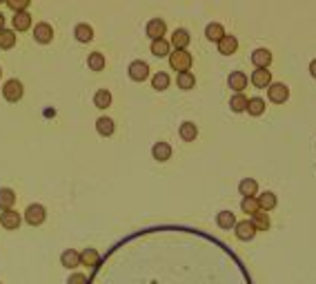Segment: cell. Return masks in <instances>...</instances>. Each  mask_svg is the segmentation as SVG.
Returning a JSON list of instances; mask_svg holds the SVG:
<instances>
[{"instance_id":"obj_26","label":"cell","mask_w":316,"mask_h":284,"mask_svg":"<svg viewBox=\"0 0 316 284\" xmlns=\"http://www.w3.org/2000/svg\"><path fill=\"white\" fill-rule=\"evenodd\" d=\"M176 85L180 87V89L190 91V89H194V85H196V78H194L192 71H180L176 76Z\"/></svg>"},{"instance_id":"obj_6","label":"cell","mask_w":316,"mask_h":284,"mask_svg":"<svg viewBox=\"0 0 316 284\" xmlns=\"http://www.w3.org/2000/svg\"><path fill=\"white\" fill-rule=\"evenodd\" d=\"M0 227L7 229V231H16L20 227V213L16 209H7V211L0 213Z\"/></svg>"},{"instance_id":"obj_10","label":"cell","mask_w":316,"mask_h":284,"mask_svg":"<svg viewBox=\"0 0 316 284\" xmlns=\"http://www.w3.org/2000/svg\"><path fill=\"white\" fill-rule=\"evenodd\" d=\"M250 83L254 87H258V89H265V87L272 85V71H267V69H254Z\"/></svg>"},{"instance_id":"obj_8","label":"cell","mask_w":316,"mask_h":284,"mask_svg":"<svg viewBox=\"0 0 316 284\" xmlns=\"http://www.w3.org/2000/svg\"><path fill=\"white\" fill-rule=\"evenodd\" d=\"M147 36H150L152 40H160L165 36V31H167V25H165V20H160V18H152L150 23H147Z\"/></svg>"},{"instance_id":"obj_11","label":"cell","mask_w":316,"mask_h":284,"mask_svg":"<svg viewBox=\"0 0 316 284\" xmlns=\"http://www.w3.org/2000/svg\"><path fill=\"white\" fill-rule=\"evenodd\" d=\"M252 63L256 69H267L272 65V51L270 49H256L252 53Z\"/></svg>"},{"instance_id":"obj_22","label":"cell","mask_w":316,"mask_h":284,"mask_svg":"<svg viewBox=\"0 0 316 284\" xmlns=\"http://www.w3.org/2000/svg\"><path fill=\"white\" fill-rule=\"evenodd\" d=\"M190 33L185 29H176L172 33V47L174 49H187V45H190Z\"/></svg>"},{"instance_id":"obj_41","label":"cell","mask_w":316,"mask_h":284,"mask_svg":"<svg viewBox=\"0 0 316 284\" xmlns=\"http://www.w3.org/2000/svg\"><path fill=\"white\" fill-rule=\"evenodd\" d=\"M0 76H3V69H0Z\"/></svg>"},{"instance_id":"obj_13","label":"cell","mask_w":316,"mask_h":284,"mask_svg":"<svg viewBox=\"0 0 316 284\" xmlns=\"http://www.w3.org/2000/svg\"><path fill=\"white\" fill-rule=\"evenodd\" d=\"M13 31H27L31 27V13L29 11H16L11 18Z\"/></svg>"},{"instance_id":"obj_25","label":"cell","mask_w":316,"mask_h":284,"mask_svg":"<svg viewBox=\"0 0 316 284\" xmlns=\"http://www.w3.org/2000/svg\"><path fill=\"white\" fill-rule=\"evenodd\" d=\"M216 225L220 227V229H234L236 227V215H234L232 211H220L218 215H216Z\"/></svg>"},{"instance_id":"obj_39","label":"cell","mask_w":316,"mask_h":284,"mask_svg":"<svg viewBox=\"0 0 316 284\" xmlns=\"http://www.w3.org/2000/svg\"><path fill=\"white\" fill-rule=\"evenodd\" d=\"M310 73H312V78H316V60L310 63Z\"/></svg>"},{"instance_id":"obj_4","label":"cell","mask_w":316,"mask_h":284,"mask_svg":"<svg viewBox=\"0 0 316 284\" xmlns=\"http://www.w3.org/2000/svg\"><path fill=\"white\" fill-rule=\"evenodd\" d=\"M267 96H270L272 103L283 105L285 100L290 98V89H287V85H283V83H272L267 87Z\"/></svg>"},{"instance_id":"obj_12","label":"cell","mask_w":316,"mask_h":284,"mask_svg":"<svg viewBox=\"0 0 316 284\" xmlns=\"http://www.w3.org/2000/svg\"><path fill=\"white\" fill-rule=\"evenodd\" d=\"M227 85L236 93H243V89H247V76L243 71H232L230 78H227Z\"/></svg>"},{"instance_id":"obj_28","label":"cell","mask_w":316,"mask_h":284,"mask_svg":"<svg viewBox=\"0 0 316 284\" xmlns=\"http://www.w3.org/2000/svg\"><path fill=\"white\" fill-rule=\"evenodd\" d=\"M247 100H250V98H245L243 93H234V96L230 98V109H232L234 113H243V111H247Z\"/></svg>"},{"instance_id":"obj_37","label":"cell","mask_w":316,"mask_h":284,"mask_svg":"<svg viewBox=\"0 0 316 284\" xmlns=\"http://www.w3.org/2000/svg\"><path fill=\"white\" fill-rule=\"evenodd\" d=\"M7 5H9V9H13V13L16 11H27V7H29L31 0H5Z\"/></svg>"},{"instance_id":"obj_3","label":"cell","mask_w":316,"mask_h":284,"mask_svg":"<svg viewBox=\"0 0 316 284\" xmlns=\"http://www.w3.org/2000/svg\"><path fill=\"white\" fill-rule=\"evenodd\" d=\"M23 93H25V89H23V83H20V80H7L3 87V96H5V100H9V103H18V100L23 98Z\"/></svg>"},{"instance_id":"obj_15","label":"cell","mask_w":316,"mask_h":284,"mask_svg":"<svg viewBox=\"0 0 316 284\" xmlns=\"http://www.w3.org/2000/svg\"><path fill=\"white\" fill-rule=\"evenodd\" d=\"M236 49H238L236 36H230V33H225L223 40L218 43V51L223 53V56H232V53H236Z\"/></svg>"},{"instance_id":"obj_30","label":"cell","mask_w":316,"mask_h":284,"mask_svg":"<svg viewBox=\"0 0 316 284\" xmlns=\"http://www.w3.org/2000/svg\"><path fill=\"white\" fill-rule=\"evenodd\" d=\"M247 113H250V116H263L265 113V100L263 98H250L247 100Z\"/></svg>"},{"instance_id":"obj_2","label":"cell","mask_w":316,"mask_h":284,"mask_svg":"<svg viewBox=\"0 0 316 284\" xmlns=\"http://www.w3.org/2000/svg\"><path fill=\"white\" fill-rule=\"evenodd\" d=\"M45 220H47V211H45L43 205H29V207H27L25 222L29 227H38V225H43Z\"/></svg>"},{"instance_id":"obj_14","label":"cell","mask_w":316,"mask_h":284,"mask_svg":"<svg viewBox=\"0 0 316 284\" xmlns=\"http://www.w3.org/2000/svg\"><path fill=\"white\" fill-rule=\"evenodd\" d=\"M238 191L243 198H256V191H258V182L254 178H243L238 182Z\"/></svg>"},{"instance_id":"obj_29","label":"cell","mask_w":316,"mask_h":284,"mask_svg":"<svg viewBox=\"0 0 316 284\" xmlns=\"http://www.w3.org/2000/svg\"><path fill=\"white\" fill-rule=\"evenodd\" d=\"M152 53L156 58H165V56H170V43H167L165 38H160V40H152Z\"/></svg>"},{"instance_id":"obj_38","label":"cell","mask_w":316,"mask_h":284,"mask_svg":"<svg viewBox=\"0 0 316 284\" xmlns=\"http://www.w3.org/2000/svg\"><path fill=\"white\" fill-rule=\"evenodd\" d=\"M67 284H89V280H87L85 273H71L69 280H67Z\"/></svg>"},{"instance_id":"obj_27","label":"cell","mask_w":316,"mask_h":284,"mask_svg":"<svg viewBox=\"0 0 316 284\" xmlns=\"http://www.w3.org/2000/svg\"><path fill=\"white\" fill-rule=\"evenodd\" d=\"M252 225L256 231H267L270 229V215H267V211H258L252 215Z\"/></svg>"},{"instance_id":"obj_19","label":"cell","mask_w":316,"mask_h":284,"mask_svg":"<svg viewBox=\"0 0 316 284\" xmlns=\"http://www.w3.org/2000/svg\"><path fill=\"white\" fill-rule=\"evenodd\" d=\"M73 36H76L78 43H91V40H94V29H91V25H87V23L76 25V29H73Z\"/></svg>"},{"instance_id":"obj_40","label":"cell","mask_w":316,"mask_h":284,"mask_svg":"<svg viewBox=\"0 0 316 284\" xmlns=\"http://www.w3.org/2000/svg\"><path fill=\"white\" fill-rule=\"evenodd\" d=\"M3 29H5V16L0 13V31H3Z\"/></svg>"},{"instance_id":"obj_5","label":"cell","mask_w":316,"mask_h":284,"mask_svg":"<svg viewBox=\"0 0 316 284\" xmlns=\"http://www.w3.org/2000/svg\"><path fill=\"white\" fill-rule=\"evenodd\" d=\"M127 71H129V78L134 83H143V80L150 78V65L143 63V60H134Z\"/></svg>"},{"instance_id":"obj_34","label":"cell","mask_w":316,"mask_h":284,"mask_svg":"<svg viewBox=\"0 0 316 284\" xmlns=\"http://www.w3.org/2000/svg\"><path fill=\"white\" fill-rule=\"evenodd\" d=\"M13 45H16V31H11V29L0 31V49H11Z\"/></svg>"},{"instance_id":"obj_9","label":"cell","mask_w":316,"mask_h":284,"mask_svg":"<svg viewBox=\"0 0 316 284\" xmlns=\"http://www.w3.org/2000/svg\"><path fill=\"white\" fill-rule=\"evenodd\" d=\"M33 38H36V43H40V45L51 43V38H53L51 25L49 23H38L36 27H33Z\"/></svg>"},{"instance_id":"obj_36","label":"cell","mask_w":316,"mask_h":284,"mask_svg":"<svg viewBox=\"0 0 316 284\" xmlns=\"http://www.w3.org/2000/svg\"><path fill=\"white\" fill-rule=\"evenodd\" d=\"M240 209H243L245 213H250V215H254V213H258V211H261V207H258V200H256V198H243V202H240Z\"/></svg>"},{"instance_id":"obj_43","label":"cell","mask_w":316,"mask_h":284,"mask_svg":"<svg viewBox=\"0 0 316 284\" xmlns=\"http://www.w3.org/2000/svg\"><path fill=\"white\" fill-rule=\"evenodd\" d=\"M0 284H3V282H0Z\"/></svg>"},{"instance_id":"obj_20","label":"cell","mask_w":316,"mask_h":284,"mask_svg":"<svg viewBox=\"0 0 316 284\" xmlns=\"http://www.w3.org/2000/svg\"><path fill=\"white\" fill-rule=\"evenodd\" d=\"M178 136H180V140H185V142H194V140H196V136H198V127L187 120V123L180 125Z\"/></svg>"},{"instance_id":"obj_1","label":"cell","mask_w":316,"mask_h":284,"mask_svg":"<svg viewBox=\"0 0 316 284\" xmlns=\"http://www.w3.org/2000/svg\"><path fill=\"white\" fill-rule=\"evenodd\" d=\"M192 53L187 51V49H174L170 53V67L172 69H176L178 73L180 71H190L192 69Z\"/></svg>"},{"instance_id":"obj_31","label":"cell","mask_w":316,"mask_h":284,"mask_svg":"<svg viewBox=\"0 0 316 284\" xmlns=\"http://www.w3.org/2000/svg\"><path fill=\"white\" fill-rule=\"evenodd\" d=\"M87 65H89L91 71H103L105 69V53H100V51L89 53V58H87Z\"/></svg>"},{"instance_id":"obj_42","label":"cell","mask_w":316,"mask_h":284,"mask_svg":"<svg viewBox=\"0 0 316 284\" xmlns=\"http://www.w3.org/2000/svg\"><path fill=\"white\" fill-rule=\"evenodd\" d=\"M0 3H5V0H0Z\"/></svg>"},{"instance_id":"obj_18","label":"cell","mask_w":316,"mask_h":284,"mask_svg":"<svg viewBox=\"0 0 316 284\" xmlns=\"http://www.w3.org/2000/svg\"><path fill=\"white\" fill-rule=\"evenodd\" d=\"M256 200H258V207H261V211H272V209H276V205H278V198H276V193H272V191H265V193H261Z\"/></svg>"},{"instance_id":"obj_16","label":"cell","mask_w":316,"mask_h":284,"mask_svg":"<svg viewBox=\"0 0 316 284\" xmlns=\"http://www.w3.org/2000/svg\"><path fill=\"white\" fill-rule=\"evenodd\" d=\"M60 265H63L65 269L80 267V253L76 251V249H67V251H63V255H60Z\"/></svg>"},{"instance_id":"obj_17","label":"cell","mask_w":316,"mask_h":284,"mask_svg":"<svg viewBox=\"0 0 316 284\" xmlns=\"http://www.w3.org/2000/svg\"><path fill=\"white\" fill-rule=\"evenodd\" d=\"M152 155H154V160H158V162H167L172 158V147L167 145V142H156V145L152 147Z\"/></svg>"},{"instance_id":"obj_24","label":"cell","mask_w":316,"mask_h":284,"mask_svg":"<svg viewBox=\"0 0 316 284\" xmlns=\"http://www.w3.org/2000/svg\"><path fill=\"white\" fill-rule=\"evenodd\" d=\"M16 205V191H11V189H0V209L7 211V209H13Z\"/></svg>"},{"instance_id":"obj_35","label":"cell","mask_w":316,"mask_h":284,"mask_svg":"<svg viewBox=\"0 0 316 284\" xmlns=\"http://www.w3.org/2000/svg\"><path fill=\"white\" fill-rule=\"evenodd\" d=\"M152 85H154V89H156V91H165L167 87H170V76H167L165 71H158V73H154V78H152Z\"/></svg>"},{"instance_id":"obj_32","label":"cell","mask_w":316,"mask_h":284,"mask_svg":"<svg viewBox=\"0 0 316 284\" xmlns=\"http://www.w3.org/2000/svg\"><path fill=\"white\" fill-rule=\"evenodd\" d=\"M94 105H96L98 109H107V107L111 105V93L107 89H98L94 93Z\"/></svg>"},{"instance_id":"obj_33","label":"cell","mask_w":316,"mask_h":284,"mask_svg":"<svg viewBox=\"0 0 316 284\" xmlns=\"http://www.w3.org/2000/svg\"><path fill=\"white\" fill-rule=\"evenodd\" d=\"M114 129H116V127H114L111 118H98L96 120V131L100 133V136H111Z\"/></svg>"},{"instance_id":"obj_7","label":"cell","mask_w":316,"mask_h":284,"mask_svg":"<svg viewBox=\"0 0 316 284\" xmlns=\"http://www.w3.org/2000/svg\"><path fill=\"white\" fill-rule=\"evenodd\" d=\"M234 231H236V238L243 240V242H250V240H254V235H256V229H254L252 220H240V222H236Z\"/></svg>"},{"instance_id":"obj_23","label":"cell","mask_w":316,"mask_h":284,"mask_svg":"<svg viewBox=\"0 0 316 284\" xmlns=\"http://www.w3.org/2000/svg\"><path fill=\"white\" fill-rule=\"evenodd\" d=\"M205 36L207 40H212V43H220L225 36V29H223V25H218V23H212V25H207V29H205Z\"/></svg>"},{"instance_id":"obj_21","label":"cell","mask_w":316,"mask_h":284,"mask_svg":"<svg viewBox=\"0 0 316 284\" xmlns=\"http://www.w3.org/2000/svg\"><path fill=\"white\" fill-rule=\"evenodd\" d=\"M80 265L96 269L100 265V253L96 251V249H85V251L80 253Z\"/></svg>"}]
</instances>
